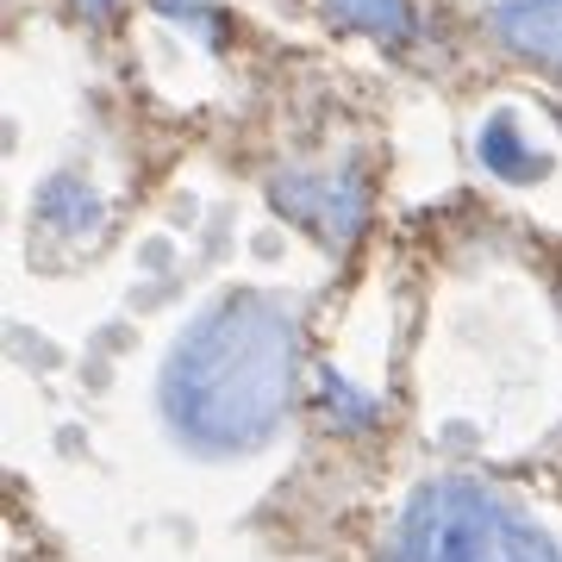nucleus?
Returning a JSON list of instances; mask_svg holds the SVG:
<instances>
[{"mask_svg":"<svg viewBox=\"0 0 562 562\" xmlns=\"http://www.w3.org/2000/svg\"><path fill=\"white\" fill-rule=\"evenodd\" d=\"M81 13H113V7H120V0H76Z\"/></svg>","mask_w":562,"mask_h":562,"instance_id":"nucleus-6","label":"nucleus"},{"mask_svg":"<svg viewBox=\"0 0 562 562\" xmlns=\"http://www.w3.org/2000/svg\"><path fill=\"white\" fill-rule=\"evenodd\" d=\"M276 201L294 213L301 225H313L319 238H350L357 232V220H362V194L350 188V181H301V176H281L276 181Z\"/></svg>","mask_w":562,"mask_h":562,"instance_id":"nucleus-3","label":"nucleus"},{"mask_svg":"<svg viewBox=\"0 0 562 562\" xmlns=\"http://www.w3.org/2000/svg\"><path fill=\"white\" fill-rule=\"evenodd\" d=\"M494 32H501L513 50L562 69V0H513V7L494 13Z\"/></svg>","mask_w":562,"mask_h":562,"instance_id":"nucleus-4","label":"nucleus"},{"mask_svg":"<svg viewBox=\"0 0 562 562\" xmlns=\"http://www.w3.org/2000/svg\"><path fill=\"white\" fill-rule=\"evenodd\" d=\"M325 7H331L350 32H369V38H382V44H406L419 32L413 0H325Z\"/></svg>","mask_w":562,"mask_h":562,"instance_id":"nucleus-5","label":"nucleus"},{"mask_svg":"<svg viewBox=\"0 0 562 562\" xmlns=\"http://www.w3.org/2000/svg\"><path fill=\"white\" fill-rule=\"evenodd\" d=\"M387 562H562V543L487 482H425L406 501Z\"/></svg>","mask_w":562,"mask_h":562,"instance_id":"nucleus-2","label":"nucleus"},{"mask_svg":"<svg viewBox=\"0 0 562 562\" xmlns=\"http://www.w3.org/2000/svg\"><path fill=\"white\" fill-rule=\"evenodd\" d=\"M288 387H294V319L281 301L238 288L181 331L162 362L157 406L181 443L238 457L281 431Z\"/></svg>","mask_w":562,"mask_h":562,"instance_id":"nucleus-1","label":"nucleus"}]
</instances>
